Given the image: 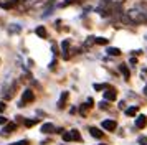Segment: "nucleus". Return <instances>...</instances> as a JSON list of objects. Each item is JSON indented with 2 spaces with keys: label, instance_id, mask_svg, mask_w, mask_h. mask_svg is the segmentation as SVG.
Wrapping results in <instances>:
<instances>
[{
  "label": "nucleus",
  "instance_id": "f257e3e1",
  "mask_svg": "<svg viewBox=\"0 0 147 145\" xmlns=\"http://www.w3.org/2000/svg\"><path fill=\"white\" fill-rule=\"evenodd\" d=\"M124 23H131V25H137V23H146L147 21V5H137L131 8L126 15L122 17Z\"/></svg>",
  "mask_w": 147,
  "mask_h": 145
},
{
  "label": "nucleus",
  "instance_id": "f03ea898",
  "mask_svg": "<svg viewBox=\"0 0 147 145\" xmlns=\"http://www.w3.org/2000/svg\"><path fill=\"white\" fill-rule=\"evenodd\" d=\"M35 99V94L32 89H27V91H23V96H22V101H20V107H23L25 104H28V102H32Z\"/></svg>",
  "mask_w": 147,
  "mask_h": 145
},
{
  "label": "nucleus",
  "instance_id": "7ed1b4c3",
  "mask_svg": "<svg viewBox=\"0 0 147 145\" xmlns=\"http://www.w3.org/2000/svg\"><path fill=\"white\" fill-rule=\"evenodd\" d=\"M63 140L65 142H71V140H81V135L78 134V130H69L63 134Z\"/></svg>",
  "mask_w": 147,
  "mask_h": 145
},
{
  "label": "nucleus",
  "instance_id": "20e7f679",
  "mask_svg": "<svg viewBox=\"0 0 147 145\" xmlns=\"http://www.w3.org/2000/svg\"><path fill=\"white\" fill-rule=\"evenodd\" d=\"M23 0H10V2H2L0 3V7L2 8H5V10H10V8H13V7H17L18 3H22Z\"/></svg>",
  "mask_w": 147,
  "mask_h": 145
},
{
  "label": "nucleus",
  "instance_id": "39448f33",
  "mask_svg": "<svg viewBox=\"0 0 147 145\" xmlns=\"http://www.w3.org/2000/svg\"><path fill=\"white\" fill-rule=\"evenodd\" d=\"M102 129H104V130H107V132L116 130V120H111V119L104 120V122H102Z\"/></svg>",
  "mask_w": 147,
  "mask_h": 145
},
{
  "label": "nucleus",
  "instance_id": "423d86ee",
  "mask_svg": "<svg viewBox=\"0 0 147 145\" xmlns=\"http://www.w3.org/2000/svg\"><path fill=\"white\" fill-rule=\"evenodd\" d=\"M116 97H117V92L114 91V89H107V91L104 92V101H107V102L116 101Z\"/></svg>",
  "mask_w": 147,
  "mask_h": 145
},
{
  "label": "nucleus",
  "instance_id": "0eeeda50",
  "mask_svg": "<svg viewBox=\"0 0 147 145\" xmlns=\"http://www.w3.org/2000/svg\"><path fill=\"white\" fill-rule=\"evenodd\" d=\"M69 41L68 40H63V43H61V51H63V58L65 59H68L69 58Z\"/></svg>",
  "mask_w": 147,
  "mask_h": 145
},
{
  "label": "nucleus",
  "instance_id": "6e6552de",
  "mask_svg": "<svg viewBox=\"0 0 147 145\" xmlns=\"http://www.w3.org/2000/svg\"><path fill=\"white\" fill-rule=\"evenodd\" d=\"M146 125H147V117L146 115H137V117H136V127L144 129Z\"/></svg>",
  "mask_w": 147,
  "mask_h": 145
},
{
  "label": "nucleus",
  "instance_id": "1a4fd4ad",
  "mask_svg": "<svg viewBox=\"0 0 147 145\" xmlns=\"http://www.w3.org/2000/svg\"><path fill=\"white\" fill-rule=\"evenodd\" d=\"M17 129V124H5V127H3V130H2V135H8V134H12V132Z\"/></svg>",
  "mask_w": 147,
  "mask_h": 145
},
{
  "label": "nucleus",
  "instance_id": "9d476101",
  "mask_svg": "<svg viewBox=\"0 0 147 145\" xmlns=\"http://www.w3.org/2000/svg\"><path fill=\"white\" fill-rule=\"evenodd\" d=\"M40 130L43 132V134H53L55 132V125L53 124H43Z\"/></svg>",
  "mask_w": 147,
  "mask_h": 145
},
{
  "label": "nucleus",
  "instance_id": "9b49d317",
  "mask_svg": "<svg viewBox=\"0 0 147 145\" xmlns=\"http://www.w3.org/2000/svg\"><path fill=\"white\" fill-rule=\"evenodd\" d=\"M119 71L122 72L124 79H126V81H129V76H131V72H129V68H127V64H119Z\"/></svg>",
  "mask_w": 147,
  "mask_h": 145
},
{
  "label": "nucleus",
  "instance_id": "f8f14e48",
  "mask_svg": "<svg viewBox=\"0 0 147 145\" xmlns=\"http://www.w3.org/2000/svg\"><path fill=\"white\" fill-rule=\"evenodd\" d=\"M89 134H91L94 138H102V132H101L98 127H89Z\"/></svg>",
  "mask_w": 147,
  "mask_h": 145
},
{
  "label": "nucleus",
  "instance_id": "ddd939ff",
  "mask_svg": "<svg viewBox=\"0 0 147 145\" xmlns=\"http://www.w3.org/2000/svg\"><path fill=\"white\" fill-rule=\"evenodd\" d=\"M35 33H36L40 38H47V28H45V26H36Z\"/></svg>",
  "mask_w": 147,
  "mask_h": 145
},
{
  "label": "nucleus",
  "instance_id": "4468645a",
  "mask_svg": "<svg viewBox=\"0 0 147 145\" xmlns=\"http://www.w3.org/2000/svg\"><path fill=\"white\" fill-rule=\"evenodd\" d=\"M107 54H111V56H119L121 50L119 48H113V46H109V48H107Z\"/></svg>",
  "mask_w": 147,
  "mask_h": 145
},
{
  "label": "nucleus",
  "instance_id": "2eb2a0df",
  "mask_svg": "<svg viewBox=\"0 0 147 145\" xmlns=\"http://www.w3.org/2000/svg\"><path fill=\"white\" fill-rule=\"evenodd\" d=\"M94 43H96V45H107V43H109V40L99 36V38H94Z\"/></svg>",
  "mask_w": 147,
  "mask_h": 145
},
{
  "label": "nucleus",
  "instance_id": "dca6fc26",
  "mask_svg": "<svg viewBox=\"0 0 147 145\" xmlns=\"http://www.w3.org/2000/svg\"><path fill=\"white\" fill-rule=\"evenodd\" d=\"M126 114L127 115H131V117L137 115V107H129V109H126Z\"/></svg>",
  "mask_w": 147,
  "mask_h": 145
},
{
  "label": "nucleus",
  "instance_id": "f3484780",
  "mask_svg": "<svg viewBox=\"0 0 147 145\" xmlns=\"http://www.w3.org/2000/svg\"><path fill=\"white\" fill-rule=\"evenodd\" d=\"M66 99H68V92H63V94H61L60 102H58V107H63V104L66 102Z\"/></svg>",
  "mask_w": 147,
  "mask_h": 145
},
{
  "label": "nucleus",
  "instance_id": "a211bd4d",
  "mask_svg": "<svg viewBox=\"0 0 147 145\" xmlns=\"http://www.w3.org/2000/svg\"><path fill=\"white\" fill-rule=\"evenodd\" d=\"M35 124H38V119H32V120H25V125H27V127H33Z\"/></svg>",
  "mask_w": 147,
  "mask_h": 145
},
{
  "label": "nucleus",
  "instance_id": "6ab92c4d",
  "mask_svg": "<svg viewBox=\"0 0 147 145\" xmlns=\"http://www.w3.org/2000/svg\"><path fill=\"white\" fill-rule=\"evenodd\" d=\"M88 107H91V104H89V102H86V104H83V105H81V114H83V115L86 114Z\"/></svg>",
  "mask_w": 147,
  "mask_h": 145
},
{
  "label": "nucleus",
  "instance_id": "aec40b11",
  "mask_svg": "<svg viewBox=\"0 0 147 145\" xmlns=\"http://www.w3.org/2000/svg\"><path fill=\"white\" fill-rule=\"evenodd\" d=\"M74 2H81V0H65V3H63V5H65V7L71 5V3H74Z\"/></svg>",
  "mask_w": 147,
  "mask_h": 145
},
{
  "label": "nucleus",
  "instance_id": "412c9836",
  "mask_svg": "<svg viewBox=\"0 0 147 145\" xmlns=\"http://www.w3.org/2000/svg\"><path fill=\"white\" fill-rule=\"evenodd\" d=\"M12 145H28V140H20V142H15Z\"/></svg>",
  "mask_w": 147,
  "mask_h": 145
},
{
  "label": "nucleus",
  "instance_id": "4be33fe9",
  "mask_svg": "<svg viewBox=\"0 0 147 145\" xmlns=\"http://www.w3.org/2000/svg\"><path fill=\"white\" fill-rule=\"evenodd\" d=\"M99 105H101V109H107V101H101Z\"/></svg>",
  "mask_w": 147,
  "mask_h": 145
},
{
  "label": "nucleus",
  "instance_id": "5701e85b",
  "mask_svg": "<svg viewBox=\"0 0 147 145\" xmlns=\"http://www.w3.org/2000/svg\"><path fill=\"white\" fill-rule=\"evenodd\" d=\"M0 124H2V125H5V124H7V119L3 117V115H0Z\"/></svg>",
  "mask_w": 147,
  "mask_h": 145
},
{
  "label": "nucleus",
  "instance_id": "b1692460",
  "mask_svg": "<svg viewBox=\"0 0 147 145\" xmlns=\"http://www.w3.org/2000/svg\"><path fill=\"white\" fill-rule=\"evenodd\" d=\"M5 107H7V105H5V102H0V114L5 111Z\"/></svg>",
  "mask_w": 147,
  "mask_h": 145
},
{
  "label": "nucleus",
  "instance_id": "393cba45",
  "mask_svg": "<svg viewBox=\"0 0 147 145\" xmlns=\"http://www.w3.org/2000/svg\"><path fill=\"white\" fill-rule=\"evenodd\" d=\"M50 68H51V69H55V68H56V59H53V61H51V64H50Z\"/></svg>",
  "mask_w": 147,
  "mask_h": 145
},
{
  "label": "nucleus",
  "instance_id": "a878e982",
  "mask_svg": "<svg viewBox=\"0 0 147 145\" xmlns=\"http://www.w3.org/2000/svg\"><path fill=\"white\" fill-rule=\"evenodd\" d=\"M140 144H144V145H147V138H140Z\"/></svg>",
  "mask_w": 147,
  "mask_h": 145
},
{
  "label": "nucleus",
  "instance_id": "bb28decb",
  "mask_svg": "<svg viewBox=\"0 0 147 145\" xmlns=\"http://www.w3.org/2000/svg\"><path fill=\"white\" fill-rule=\"evenodd\" d=\"M144 94H146V96H147V86H146V87H144Z\"/></svg>",
  "mask_w": 147,
  "mask_h": 145
},
{
  "label": "nucleus",
  "instance_id": "cd10ccee",
  "mask_svg": "<svg viewBox=\"0 0 147 145\" xmlns=\"http://www.w3.org/2000/svg\"><path fill=\"white\" fill-rule=\"evenodd\" d=\"M101 145H104V144H101Z\"/></svg>",
  "mask_w": 147,
  "mask_h": 145
}]
</instances>
